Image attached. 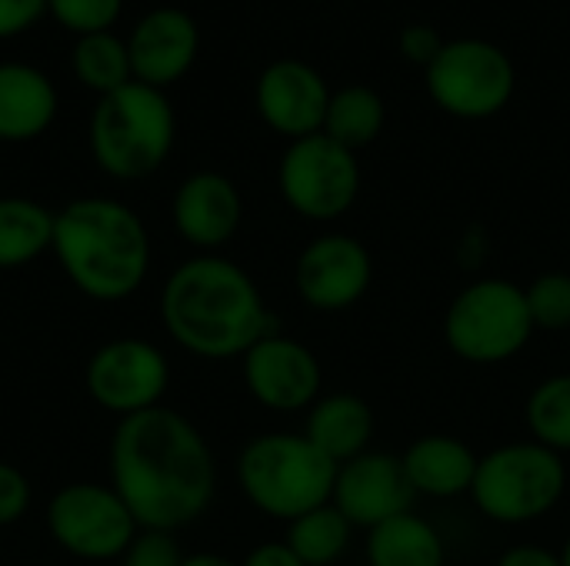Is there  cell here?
<instances>
[{"label":"cell","instance_id":"obj_33","mask_svg":"<svg viewBox=\"0 0 570 566\" xmlns=\"http://www.w3.org/2000/svg\"><path fill=\"white\" fill-rule=\"evenodd\" d=\"M494 566H561V554H554L541 544H514L498 557Z\"/></svg>","mask_w":570,"mask_h":566},{"label":"cell","instance_id":"obj_30","mask_svg":"<svg viewBox=\"0 0 570 566\" xmlns=\"http://www.w3.org/2000/svg\"><path fill=\"white\" fill-rule=\"evenodd\" d=\"M30 480L20 467L0 460V527L17 524L30 510Z\"/></svg>","mask_w":570,"mask_h":566},{"label":"cell","instance_id":"obj_20","mask_svg":"<svg viewBox=\"0 0 570 566\" xmlns=\"http://www.w3.org/2000/svg\"><path fill=\"white\" fill-rule=\"evenodd\" d=\"M327 460L337 467L371 450L374 437V410L357 394H321V400L307 410V424L301 430Z\"/></svg>","mask_w":570,"mask_h":566},{"label":"cell","instance_id":"obj_34","mask_svg":"<svg viewBox=\"0 0 570 566\" xmlns=\"http://www.w3.org/2000/svg\"><path fill=\"white\" fill-rule=\"evenodd\" d=\"M240 566H304L301 557L284 544V540H267V544H257Z\"/></svg>","mask_w":570,"mask_h":566},{"label":"cell","instance_id":"obj_12","mask_svg":"<svg viewBox=\"0 0 570 566\" xmlns=\"http://www.w3.org/2000/svg\"><path fill=\"white\" fill-rule=\"evenodd\" d=\"M244 387L271 414H301L321 400L324 370L317 354L281 330L261 337L244 357Z\"/></svg>","mask_w":570,"mask_h":566},{"label":"cell","instance_id":"obj_21","mask_svg":"<svg viewBox=\"0 0 570 566\" xmlns=\"http://www.w3.org/2000/svg\"><path fill=\"white\" fill-rule=\"evenodd\" d=\"M364 557L367 566H444L448 550L438 527L407 510L367 530Z\"/></svg>","mask_w":570,"mask_h":566},{"label":"cell","instance_id":"obj_25","mask_svg":"<svg viewBox=\"0 0 570 566\" xmlns=\"http://www.w3.org/2000/svg\"><path fill=\"white\" fill-rule=\"evenodd\" d=\"M70 67L73 77L94 90L97 97L114 93L117 87L130 83V53H127V40H120L114 30L104 33H90V37H77L73 50H70Z\"/></svg>","mask_w":570,"mask_h":566},{"label":"cell","instance_id":"obj_19","mask_svg":"<svg viewBox=\"0 0 570 566\" xmlns=\"http://www.w3.org/2000/svg\"><path fill=\"white\" fill-rule=\"evenodd\" d=\"M57 120V87L23 60H0V140L27 143Z\"/></svg>","mask_w":570,"mask_h":566},{"label":"cell","instance_id":"obj_22","mask_svg":"<svg viewBox=\"0 0 570 566\" xmlns=\"http://www.w3.org/2000/svg\"><path fill=\"white\" fill-rule=\"evenodd\" d=\"M53 220L40 200L0 197V270H17L33 264L53 247Z\"/></svg>","mask_w":570,"mask_h":566},{"label":"cell","instance_id":"obj_11","mask_svg":"<svg viewBox=\"0 0 570 566\" xmlns=\"http://www.w3.org/2000/svg\"><path fill=\"white\" fill-rule=\"evenodd\" d=\"M83 384L100 410L124 420L160 407L170 387V364L157 344L140 337H117L90 354Z\"/></svg>","mask_w":570,"mask_h":566},{"label":"cell","instance_id":"obj_8","mask_svg":"<svg viewBox=\"0 0 570 566\" xmlns=\"http://www.w3.org/2000/svg\"><path fill=\"white\" fill-rule=\"evenodd\" d=\"M428 97L458 120H488L498 117L514 90L518 70L514 60L484 37L444 40L441 53L424 70Z\"/></svg>","mask_w":570,"mask_h":566},{"label":"cell","instance_id":"obj_18","mask_svg":"<svg viewBox=\"0 0 570 566\" xmlns=\"http://www.w3.org/2000/svg\"><path fill=\"white\" fill-rule=\"evenodd\" d=\"M481 454H474L461 437L451 434H424L407 444L401 454L404 474L417 497L431 500H458L474 487Z\"/></svg>","mask_w":570,"mask_h":566},{"label":"cell","instance_id":"obj_2","mask_svg":"<svg viewBox=\"0 0 570 566\" xmlns=\"http://www.w3.org/2000/svg\"><path fill=\"white\" fill-rule=\"evenodd\" d=\"M160 320L170 340L200 360H240L277 330L254 277L220 254H197L170 270Z\"/></svg>","mask_w":570,"mask_h":566},{"label":"cell","instance_id":"obj_3","mask_svg":"<svg viewBox=\"0 0 570 566\" xmlns=\"http://www.w3.org/2000/svg\"><path fill=\"white\" fill-rule=\"evenodd\" d=\"M63 277L97 304L134 297L150 270V237L137 210L114 197H77L53 220Z\"/></svg>","mask_w":570,"mask_h":566},{"label":"cell","instance_id":"obj_27","mask_svg":"<svg viewBox=\"0 0 570 566\" xmlns=\"http://www.w3.org/2000/svg\"><path fill=\"white\" fill-rule=\"evenodd\" d=\"M528 310L534 320V330L544 334H568L570 330V274L564 270H548L534 277L524 287Z\"/></svg>","mask_w":570,"mask_h":566},{"label":"cell","instance_id":"obj_32","mask_svg":"<svg viewBox=\"0 0 570 566\" xmlns=\"http://www.w3.org/2000/svg\"><path fill=\"white\" fill-rule=\"evenodd\" d=\"M47 17V0H0V40L27 33Z\"/></svg>","mask_w":570,"mask_h":566},{"label":"cell","instance_id":"obj_9","mask_svg":"<svg viewBox=\"0 0 570 566\" xmlns=\"http://www.w3.org/2000/svg\"><path fill=\"white\" fill-rule=\"evenodd\" d=\"M277 190L284 203L314 224L344 217L361 193L357 153L334 143L327 133L291 140L277 163Z\"/></svg>","mask_w":570,"mask_h":566},{"label":"cell","instance_id":"obj_36","mask_svg":"<svg viewBox=\"0 0 570 566\" xmlns=\"http://www.w3.org/2000/svg\"><path fill=\"white\" fill-rule=\"evenodd\" d=\"M184 566H240L237 560L224 557V554H187Z\"/></svg>","mask_w":570,"mask_h":566},{"label":"cell","instance_id":"obj_31","mask_svg":"<svg viewBox=\"0 0 570 566\" xmlns=\"http://www.w3.org/2000/svg\"><path fill=\"white\" fill-rule=\"evenodd\" d=\"M444 47V37L438 33V27L431 23H407L397 37V50L407 63H417V67H431V60L441 53Z\"/></svg>","mask_w":570,"mask_h":566},{"label":"cell","instance_id":"obj_7","mask_svg":"<svg viewBox=\"0 0 570 566\" xmlns=\"http://www.w3.org/2000/svg\"><path fill=\"white\" fill-rule=\"evenodd\" d=\"M524 287L508 277H478L461 287L444 314L448 350L474 367L514 360L534 337Z\"/></svg>","mask_w":570,"mask_h":566},{"label":"cell","instance_id":"obj_10","mask_svg":"<svg viewBox=\"0 0 570 566\" xmlns=\"http://www.w3.org/2000/svg\"><path fill=\"white\" fill-rule=\"evenodd\" d=\"M47 530L60 550L77 560H120L137 537V520L114 487L80 480L50 497Z\"/></svg>","mask_w":570,"mask_h":566},{"label":"cell","instance_id":"obj_15","mask_svg":"<svg viewBox=\"0 0 570 566\" xmlns=\"http://www.w3.org/2000/svg\"><path fill=\"white\" fill-rule=\"evenodd\" d=\"M414 497L401 454L364 450L337 467L331 504L354 524V530H374L377 524L407 514Z\"/></svg>","mask_w":570,"mask_h":566},{"label":"cell","instance_id":"obj_37","mask_svg":"<svg viewBox=\"0 0 570 566\" xmlns=\"http://www.w3.org/2000/svg\"><path fill=\"white\" fill-rule=\"evenodd\" d=\"M561 566H570V537L564 540V547H561Z\"/></svg>","mask_w":570,"mask_h":566},{"label":"cell","instance_id":"obj_6","mask_svg":"<svg viewBox=\"0 0 570 566\" xmlns=\"http://www.w3.org/2000/svg\"><path fill=\"white\" fill-rule=\"evenodd\" d=\"M568 460L534 440L501 444L478 460L471 504L501 527H524L548 517L568 494Z\"/></svg>","mask_w":570,"mask_h":566},{"label":"cell","instance_id":"obj_14","mask_svg":"<svg viewBox=\"0 0 570 566\" xmlns=\"http://www.w3.org/2000/svg\"><path fill=\"white\" fill-rule=\"evenodd\" d=\"M331 93L334 90L327 87L317 67L297 57H284L261 70L254 87V103L261 120L274 133L287 140H301L324 130Z\"/></svg>","mask_w":570,"mask_h":566},{"label":"cell","instance_id":"obj_28","mask_svg":"<svg viewBox=\"0 0 570 566\" xmlns=\"http://www.w3.org/2000/svg\"><path fill=\"white\" fill-rule=\"evenodd\" d=\"M120 10H124V0H47V13L73 37L110 30Z\"/></svg>","mask_w":570,"mask_h":566},{"label":"cell","instance_id":"obj_13","mask_svg":"<svg viewBox=\"0 0 570 566\" xmlns=\"http://www.w3.org/2000/svg\"><path fill=\"white\" fill-rule=\"evenodd\" d=\"M374 280L371 250L351 234H321L314 237L294 264L297 297L321 314H341L364 300Z\"/></svg>","mask_w":570,"mask_h":566},{"label":"cell","instance_id":"obj_23","mask_svg":"<svg viewBox=\"0 0 570 566\" xmlns=\"http://www.w3.org/2000/svg\"><path fill=\"white\" fill-rule=\"evenodd\" d=\"M384 123H387L384 97L367 83H347V87L331 93L321 133H327L334 143L357 153V150L371 147L381 137Z\"/></svg>","mask_w":570,"mask_h":566},{"label":"cell","instance_id":"obj_16","mask_svg":"<svg viewBox=\"0 0 570 566\" xmlns=\"http://www.w3.org/2000/svg\"><path fill=\"white\" fill-rule=\"evenodd\" d=\"M170 220L180 240L200 254H217L234 240L244 220V200L220 170H197L180 180L170 200Z\"/></svg>","mask_w":570,"mask_h":566},{"label":"cell","instance_id":"obj_26","mask_svg":"<svg viewBox=\"0 0 570 566\" xmlns=\"http://www.w3.org/2000/svg\"><path fill=\"white\" fill-rule=\"evenodd\" d=\"M524 424L534 444L568 457L570 454V374L544 377L528 404H524Z\"/></svg>","mask_w":570,"mask_h":566},{"label":"cell","instance_id":"obj_24","mask_svg":"<svg viewBox=\"0 0 570 566\" xmlns=\"http://www.w3.org/2000/svg\"><path fill=\"white\" fill-rule=\"evenodd\" d=\"M351 537H354V524L334 504H324L291 520L284 544L301 557L304 566H334L347 554Z\"/></svg>","mask_w":570,"mask_h":566},{"label":"cell","instance_id":"obj_17","mask_svg":"<svg viewBox=\"0 0 570 566\" xmlns=\"http://www.w3.org/2000/svg\"><path fill=\"white\" fill-rule=\"evenodd\" d=\"M197 50H200V30L194 17L180 7L147 10L127 37L134 80L157 90L187 77V70L197 60Z\"/></svg>","mask_w":570,"mask_h":566},{"label":"cell","instance_id":"obj_4","mask_svg":"<svg viewBox=\"0 0 570 566\" xmlns=\"http://www.w3.org/2000/svg\"><path fill=\"white\" fill-rule=\"evenodd\" d=\"M177 137V117L164 90L130 80L114 93L97 97L87 147L94 163L114 180H144L157 173Z\"/></svg>","mask_w":570,"mask_h":566},{"label":"cell","instance_id":"obj_1","mask_svg":"<svg viewBox=\"0 0 570 566\" xmlns=\"http://www.w3.org/2000/svg\"><path fill=\"white\" fill-rule=\"evenodd\" d=\"M110 487L140 530L174 534L210 510L217 464L204 434L160 404L117 424L110 437Z\"/></svg>","mask_w":570,"mask_h":566},{"label":"cell","instance_id":"obj_29","mask_svg":"<svg viewBox=\"0 0 570 566\" xmlns=\"http://www.w3.org/2000/svg\"><path fill=\"white\" fill-rule=\"evenodd\" d=\"M184 550L167 530H137L130 547L120 554V566H184Z\"/></svg>","mask_w":570,"mask_h":566},{"label":"cell","instance_id":"obj_35","mask_svg":"<svg viewBox=\"0 0 570 566\" xmlns=\"http://www.w3.org/2000/svg\"><path fill=\"white\" fill-rule=\"evenodd\" d=\"M488 254H491L488 234H484L481 227L464 230V237L458 240V264H461L464 270H481L484 260H488Z\"/></svg>","mask_w":570,"mask_h":566},{"label":"cell","instance_id":"obj_5","mask_svg":"<svg viewBox=\"0 0 570 566\" xmlns=\"http://www.w3.org/2000/svg\"><path fill=\"white\" fill-rule=\"evenodd\" d=\"M337 464L304 434H261L237 457V487L254 510L271 520H297L334 497Z\"/></svg>","mask_w":570,"mask_h":566}]
</instances>
